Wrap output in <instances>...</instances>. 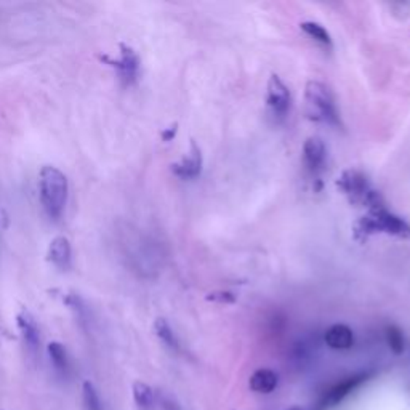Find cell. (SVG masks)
Instances as JSON below:
<instances>
[{"mask_svg":"<svg viewBox=\"0 0 410 410\" xmlns=\"http://www.w3.org/2000/svg\"><path fill=\"white\" fill-rule=\"evenodd\" d=\"M324 340L329 348L336 351H345L353 348L354 334L346 324H334L327 329Z\"/></svg>","mask_w":410,"mask_h":410,"instance_id":"cell-11","label":"cell"},{"mask_svg":"<svg viewBox=\"0 0 410 410\" xmlns=\"http://www.w3.org/2000/svg\"><path fill=\"white\" fill-rule=\"evenodd\" d=\"M353 231L358 241H365V239L377 233H385L401 239H410V224L404 218L389 212L387 207L369 210L364 217H360L354 223Z\"/></svg>","mask_w":410,"mask_h":410,"instance_id":"cell-2","label":"cell"},{"mask_svg":"<svg viewBox=\"0 0 410 410\" xmlns=\"http://www.w3.org/2000/svg\"><path fill=\"white\" fill-rule=\"evenodd\" d=\"M370 377H372V372H359L351 375V377H346L345 380H341V382L327 389L324 396L314 404L312 410H329L332 407L338 406V404L343 402L351 393H354L356 389L363 387L364 383H367Z\"/></svg>","mask_w":410,"mask_h":410,"instance_id":"cell-5","label":"cell"},{"mask_svg":"<svg viewBox=\"0 0 410 410\" xmlns=\"http://www.w3.org/2000/svg\"><path fill=\"white\" fill-rule=\"evenodd\" d=\"M17 321H18V327L23 335L24 343L28 345V348L31 349L32 353L34 351H37L39 345H41V330H39L36 317H34L29 311L23 310L17 316Z\"/></svg>","mask_w":410,"mask_h":410,"instance_id":"cell-10","label":"cell"},{"mask_svg":"<svg viewBox=\"0 0 410 410\" xmlns=\"http://www.w3.org/2000/svg\"><path fill=\"white\" fill-rule=\"evenodd\" d=\"M105 61H107L112 67H114L117 74H119V79L124 82L125 85H131L138 80L141 61H140V56L136 55V52L129 45H124V43H122L120 56L117 58V60L105 56Z\"/></svg>","mask_w":410,"mask_h":410,"instance_id":"cell-7","label":"cell"},{"mask_svg":"<svg viewBox=\"0 0 410 410\" xmlns=\"http://www.w3.org/2000/svg\"><path fill=\"white\" fill-rule=\"evenodd\" d=\"M154 332H155V335H158V338L162 341V343L167 346V348L173 349V351L180 349V341L177 338V335H175L173 329L170 327V324L167 322V319H164V317H159V319H155Z\"/></svg>","mask_w":410,"mask_h":410,"instance_id":"cell-15","label":"cell"},{"mask_svg":"<svg viewBox=\"0 0 410 410\" xmlns=\"http://www.w3.org/2000/svg\"><path fill=\"white\" fill-rule=\"evenodd\" d=\"M202 153L201 148L191 141V148H189V153L184 155V158L180 160V162L172 165V172L175 177L182 180H194L197 178L202 172Z\"/></svg>","mask_w":410,"mask_h":410,"instance_id":"cell-9","label":"cell"},{"mask_svg":"<svg viewBox=\"0 0 410 410\" xmlns=\"http://www.w3.org/2000/svg\"><path fill=\"white\" fill-rule=\"evenodd\" d=\"M177 130H178V125L173 124L172 127H169L167 130L162 131V138L165 141H172L175 138V135H177Z\"/></svg>","mask_w":410,"mask_h":410,"instance_id":"cell-21","label":"cell"},{"mask_svg":"<svg viewBox=\"0 0 410 410\" xmlns=\"http://www.w3.org/2000/svg\"><path fill=\"white\" fill-rule=\"evenodd\" d=\"M266 105L276 119H284L289 114L292 106L290 90L277 74H271L268 80Z\"/></svg>","mask_w":410,"mask_h":410,"instance_id":"cell-6","label":"cell"},{"mask_svg":"<svg viewBox=\"0 0 410 410\" xmlns=\"http://www.w3.org/2000/svg\"><path fill=\"white\" fill-rule=\"evenodd\" d=\"M48 260H50L58 270H69L72 252L71 244L65 236H58L50 242V247H48Z\"/></svg>","mask_w":410,"mask_h":410,"instance_id":"cell-12","label":"cell"},{"mask_svg":"<svg viewBox=\"0 0 410 410\" xmlns=\"http://www.w3.org/2000/svg\"><path fill=\"white\" fill-rule=\"evenodd\" d=\"M305 109L311 120L340 127L341 119L330 87L319 80H310L305 87Z\"/></svg>","mask_w":410,"mask_h":410,"instance_id":"cell-3","label":"cell"},{"mask_svg":"<svg viewBox=\"0 0 410 410\" xmlns=\"http://www.w3.org/2000/svg\"><path fill=\"white\" fill-rule=\"evenodd\" d=\"M48 356H50V360L60 374H67L69 370V359H67L66 348L58 341H53V343L48 345Z\"/></svg>","mask_w":410,"mask_h":410,"instance_id":"cell-16","label":"cell"},{"mask_svg":"<svg viewBox=\"0 0 410 410\" xmlns=\"http://www.w3.org/2000/svg\"><path fill=\"white\" fill-rule=\"evenodd\" d=\"M279 383V377L274 370L271 369H258L252 374L250 377V389L258 394H270L277 388Z\"/></svg>","mask_w":410,"mask_h":410,"instance_id":"cell-13","label":"cell"},{"mask_svg":"<svg viewBox=\"0 0 410 410\" xmlns=\"http://www.w3.org/2000/svg\"><path fill=\"white\" fill-rule=\"evenodd\" d=\"M387 340L389 348L394 354H402L404 348H406V341H404V335L399 327L396 325H388L387 327Z\"/></svg>","mask_w":410,"mask_h":410,"instance_id":"cell-19","label":"cell"},{"mask_svg":"<svg viewBox=\"0 0 410 410\" xmlns=\"http://www.w3.org/2000/svg\"><path fill=\"white\" fill-rule=\"evenodd\" d=\"M39 194L48 217L60 218L67 202L66 175L53 165L42 167L39 175Z\"/></svg>","mask_w":410,"mask_h":410,"instance_id":"cell-4","label":"cell"},{"mask_svg":"<svg viewBox=\"0 0 410 410\" xmlns=\"http://www.w3.org/2000/svg\"><path fill=\"white\" fill-rule=\"evenodd\" d=\"M289 410H303V409H300V407H292V409H289Z\"/></svg>","mask_w":410,"mask_h":410,"instance_id":"cell-22","label":"cell"},{"mask_svg":"<svg viewBox=\"0 0 410 410\" xmlns=\"http://www.w3.org/2000/svg\"><path fill=\"white\" fill-rule=\"evenodd\" d=\"M303 164L311 177L321 180L327 164V148L319 136H310L303 144Z\"/></svg>","mask_w":410,"mask_h":410,"instance_id":"cell-8","label":"cell"},{"mask_svg":"<svg viewBox=\"0 0 410 410\" xmlns=\"http://www.w3.org/2000/svg\"><path fill=\"white\" fill-rule=\"evenodd\" d=\"M300 28H301V31L308 34L311 39H314L316 42L322 43V45H325L329 48H332V45H334V42H332V36L329 34V31L322 26V24L316 23V21H303L300 24Z\"/></svg>","mask_w":410,"mask_h":410,"instance_id":"cell-17","label":"cell"},{"mask_svg":"<svg viewBox=\"0 0 410 410\" xmlns=\"http://www.w3.org/2000/svg\"><path fill=\"white\" fill-rule=\"evenodd\" d=\"M336 189L343 194L351 205L367 207V210L387 207L382 193L377 191L370 183L367 175L360 170L348 169L336 180Z\"/></svg>","mask_w":410,"mask_h":410,"instance_id":"cell-1","label":"cell"},{"mask_svg":"<svg viewBox=\"0 0 410 410\" xmlns=\"http://www.w3.org/2000/svg\"><path fill=\"white\" fill-rule=\"evenodd\" d=\"M154 389L149 387V385H146L143 382H135L133 383V399H135V404L136 407L140 410H154L155 409V402H158V399H155Z\"/></svg>","mask_w":410,"mask_h":410,"instance_id":"cell-14","label":"cell"},{"mask_svg":"<svg viewBox=\"0 0 410 410\" xmlns=\"http://www.w3.org/2000/svg\"><path fill=\"white\" fill-rule=\"evenodd\" d=\"M205 300L215 301V303H222V305H231V303H236L237 299L233 292L217 290V292H212V294H208L207 296H205Z\"/></svg>","mask_w":410,"mask_h":410,"instance_id":"cell-20","label":"cell"},{"mask_svg":"<svg viewBox=\"0 0 410 410\" xmlns=\"http://www.w3.org/2000/svg\"><path fill=\"white\" fill-rule=\"evenodd\" d=\"M82 399H84V406L87 410H102L100 394L96 391L95 385L89 382V380L82 385Z\"/></svg>","mask_w":410,"mask_h":410,"instance_id":"cell-18","label":"cell"}]
</instances>
